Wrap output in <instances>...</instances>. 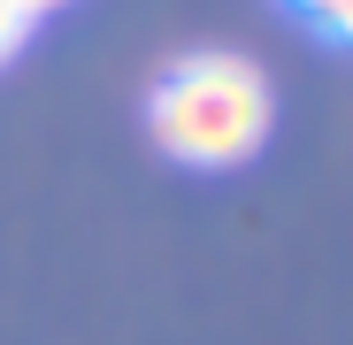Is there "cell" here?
Returning <instances> with one entry per match:
<instances>
[{"instance_id":"obj_4","label":"cell","mask_w":353,"mask_h":345,"mask_svg":"<svg viewBox=\"0 0 353 345\" xmlns=\"http://www.w3.org/2000/svg\"><path fill=\"white\" fill-rule=\"evenodd\" d=\"M323 31H330V39H345V46H353V0H345V8H338V16H330V23H323Z\"/></svg>"},{"instance_id":"obj_5","label":"cell","mask_w":353,"mask_h":345,"mask_svg":"<svg viewBox=\"0 0 353 345\" xmlns=\"http://www.w3.org/2000/svg\"><path fill=\"white\" fill-rule=\"evenodd\" d=\"M16 8H23V16H31V23H39V16H46V8H70V0H16Z\"/></svg>"},{"instance_id":"obj_3","label":"cell","mask_w":353,"mask_h":345,"mask_svg":"<svg viewBox=\"0 0 353 345\" xmlns=\"http://www.w3.org/2000/svg\"><path fill=\"white\" fill-rule=\"evenodd\" d=\"M284 8H300V16H307V23H315V31H323V23H330V16H338V8H345V0H284Z\"/></svg>"},{"instance_id":"obj_1","label":"cell","mask_w":353,"mask_h":345,"mask_svg":"<svg viewBox=\"0 0 353 345\" xmlns=\"http://www.w3.org/2000/svg\"><path fill=\"white\" fill-rule=\"evenodd\" d=\"M269 115H276V92H269L261 62H246V54H185V62L161 70V85L146 100V131L185 169H239L269 138Z\"/></svg>"},{"instance_id":"obj_2","label":"cell","mask_w":353,"mask_h":345,"mask_svg":"<svg viewBox=\"0 0 353 345\" xmlns=\"http://www.w3.org/2000/svg\"><path fill=\"white\" fill-rule=\"evenodd\" d=\"M23 39H31V16L16 8V0H0V62H8V54H16Z\"/></svg>"}]
</instances>
